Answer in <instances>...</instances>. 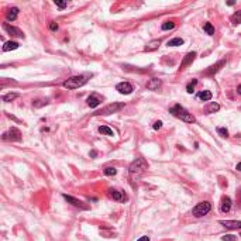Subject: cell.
<instances>
[{"instance_id": "6da1fadb", "label": "cell", "mask_w": 241, "mask_h": 241, "mask_svg": "<svg viewBox=\"0 0 241 241\" xmlns=\"http://www.w3.org/2000/svg\"><path fill=\"white\" fill-rule=\"evenodd\" d=\"M169 113H171L172 116H175L176 118H181L185 123H195V121H196L193 114L189 113V111H187L183 106H181V104H175L174 107H171V109H169Z\"/></svg>"}, {"instance_id": "7a4b0ae2", "label": "cell", "mask_w": 241, "mask_h": 241, "mask_svg": "<svg viewBox=\"0 0 241 241\" xmlns=\"http://www.w3.org/2000/svg\"><path fill=\"white\" fill-rule=\"evenodd\" d=\"M148 169V162L144 158H137L135 161L131 162V165L128 167V172H130L131 176L138 178L140 175H143L145 171Z\"/></svg>"}, {"instance_id": "3957f363", "label": "cell", "mask_w": 241, "mask_h": 241, "mask_svg": "<svg viewBox=\"0 0 241 241\" xmlns=\"http://www.w3.org/2000/svg\"><path fill=\"white\" fill-rule=\"evenodd\" d=\"M87 83V78L85 75H76V76H70L69 79H66L62 83V86L65 89H70V90H74V89H79V87L85 86Z\"/></svg>"}, {"instance_id": "277c9868", "label": "cell", "mask_w": 241, "mask_h": 241, "mask_svg": "<svg viewBox=\"0 0 241 241\" xmlns=\"http://www.w3.org/2000/svg\"><path fill=\"white\" fill-rule=\"evenodd\" d=\"M210 210H211V203L210 202H200V203H198L193 207L192 214H193L195 217H203V216H206Z\"/></svg>"}, {"instance_id": "5b68a950", "label": "cell", "mask_w": 241, "mask_h": 241, "mask_svg": "<svg viewBox=\"0 0 241 241\" xmlns=\"http://www.w3.org/2000/svg\"><path fill=\"white\" fill-rule=\"evenodd\" d=\"M124 107V103H111V104H107L106 107H103L102 110L96 111V116H107V114H111V113H116V111L121 110Z\"/></svg>"}, {"instance_id": "8992f818", "label": "cell", "mask_w": 241, "mask_h": 241, "mask_svg": "<svg viewBox=\"0 0 241 241\" xmlns=\"http://www.w3.org/2000/svg\"><path fill=\"white\" fill-rule=\"evenodd\" d=\"M2 138H3L4 141H21V133L18 128L11 127L7 133H4L3 135H2Z\"/></svg>"}, {"instance_id": "52a82bcc", "label": "cell", "mask_w": 241, "mask_h": 241, "mask_svg": "<svg viewBox=\"0 0 241 241\" xmlns=\"http://www.w3.org/2000/svg\"><path fill=\"white\" fill-rule=\"evenodd\" d=\"M3 30L7 34H10L11 37H17V38H24V34L20 28H17L14 26H10L9 23H3Z\"/></svg>"}, {"instance_id": "ba28073f", "label": "cell", "mask_w": 241, "mask_h": 241, "mask_svg": "<svg viewBox=\"0 0 241 241\" xmlns=\"http://www.w3.org/2000/svg\"><path fill=\"white\" fill-rule=\"evenodd\" d=\"M64 196V199L68 202V203H70L72 206H75V207H79V209H82V210H87L89 209V206H87L85 202H82V200H79V199H75L74 196H69V195H62Z\"/></svg>"}, {"instance_id": "9c48e42d", "label": "cell", "mask_w": 241, "mask_h": 241, "mask_svg": "<svg viewBox=\"0 0 241 241\" xmlns=\"http://www.w3.org/2000/svg\"><path fill=\"white\" fill-rule=\"evenodd\" d=\"M109 196H110L113 200L116 202H124L127 200V196H126V193L121 191H117V189H109Z\"/></svg>"}, {"instance_id": "30bf717a", "label": "cell", "mask_w": 241, "mask_h": 241, "mask_svg": "<svg viewBox=\"0 0 241 241\" xmlns=\"http://www.w3.org/2000/svg\"><path fill=\"white\" fill-rule=\"evenodd\" d=\"M116 90L121 94H130L134 89H133V86H131V83H128V82H120V83H117V86H116Z\"/></svg>"}, {"instance_id": "8fae6325", "label": "cell", "mask_w": 241, "mask_h": 241, "mask_svg": "<svg viewBox=\"0 0 241 241\" xmlns=\"http://www.w3.org/2000/svg\"><path fill=\"white\" fill-rule=\"evenodd\" d=\"M219 223H220L221 226H224L226 228H230V230H240L241 228L240 220H220Z\"/></svg>"}, {"instance_id": "7c38bea8", "label": "cell", "mask_w": 241, "mask_h": 241, "mask_svg": "<svg viewBox=\"0 0 241 241\" xmlns=\"http://www.w3.org/2000/svg\"><path fill=\"white\" fill-rule=\"evenodd\" d=\"M196 55H198V54L195 52V51H192V52H187L186 55H185V57H183V59H182V64H181V70H182V69H185V68H186V66H189V65H191L192 62H193V61H195V58H196Z\"/></svg>"}, {"instance_id": "4fadbf2b", "label": "cell", "mask_w": 241, "mask_h": 241, "mask_svg": "<svg viewBox=\"0 0 241 241\" xmlns=\"http://www.w3.org/2000/svg\"><path fill=\"white\" fill-rule=\"evenodd\" d=\"M161 85H162L161 79H158V78H152V79H150L147 82V89L148 90H158V89L161 87Z\"/></svg>"}, {"instance_id": "5bb4252c", "label": "cell", "mask_w": 241, "mask_h": 241, "mask_svg": "<svg viewBox=\"0 0 241 241\" xmlns=\"http://www.w3.org/2000/svg\"><path fill=\"white\" fill-rule=\"evenodd\" d=\"M231 209V199L228 196H224L221 199V203H220V211L221 213H228Z\"/></svg>"}, {"instance_id": "9a60e30c", "label": "cell", "mask_w": 241, "mask_h": 241, "mask_svg": "<svg viewBox=\"0 0 241 241\" xmlns=\"http://www.w3.org/2000/svg\"><path fill=\"white\" fill-rule=\"evenodd\" d=\"M159 45H161V41H159V40H152V41H150V42H148L147 45L144 47V52H152V51L158 50V48H159Z\"/></svg>"}, {"instance_id": "2e32d148", "label": "cell", "mask_w": 241, "mask_h": 241, "mask_svg": "<svg viewBox=\"0 0 241 241\" xmlns=\"http://www.w3.org/2000/svg\"><path fill=\"white\" fill-rule=\"evenodd\" d=\"M224 65H226V59H223V61H220V62H217L216 65L210 66L207 70H206V72H204V74H206V75H214L216 72H219V70L221 69V66H224Z\"/></svg>"}, {"instance_id": "e0dca14e", "label": "cell", "mask_w": 241, "mask_h": 241, "mask_svg": "<svg viewBox=\"0 0 241 241\" xmlns=\"http://www.w3.org/2000/svg\"><path fill=\"white\" fill-rule=\"evenodd\" d=\"M86 102H87V106L92 107V109H94V107H97V106H100V103H102L100 97H97L96 94H90V96L87 97Z\"/></svg>"}, {"instance_id": "ac0fdd59", "label": "cell", "mask_w": 241, "mask_h": 241, "mask_svg": "<svg viewBox=\"0 0 241 241\" xmlns=\"http://www.w3.org/2000/svg\"><path fill=\"white\" fill-rule=\"evenodd\" d=\"M20 47V44L17 41H6L3 45V52H9V51H14Z\"/></svg>"}, {"instance_id": "d6986e66", "label": "cell", "mask_w": 241, "mask_h": 241, "mask_svg": "<svg viewBox=\"0 0 241 241\" xmlns=\"http://www.w3.org/2000/svg\"><path fill=\"white\" fill-rule=\"evenodd\" d=\"M18 13H20V9H18V7H11L6 14L7 21H14L17 18V16H18Z\"/></svg>"}, {"instance_id": "ffe728a7", "label": "cell", "mask_w": 241, "mask_h": 241, "mask_svg": "<svg viewBox=\"0 0 241 241\" xmlns=\"http://www.w3.org/2000/svg\"><path fill=\"white\" fill-rule=\"evenodd\" d=\"M198 97L200 99V100H203V102H209V100H211L213 94H211L210 90H203V92H200V93L198 94Z\"/></svg>"}, {"instance_id": "44dd1931", "label": "cell", "mask_w": 241, "mask_h": 241, "mask_svg": "<svg viewBox=\"0 0 241 241\" xmlns=\"http://www.w3.org/2000/svg\"><path fill=\"white\" fill-rule=\"evenodd\" d=\"M99 133L103 134V135H109V137H113L114 135V131L110 127H107V126H100L99 127Z\"/></svg>"}, {"instance_id": "7402d4cb", "label": "cell", "mask_w": 241, "mask_h": 241, "mask_svg": "<svg viewBox=\"0 0 241 241\" xmlns=\"http://www.w3.org/2000/svg\"><path fill=\"white\" fill-rule=\"evenodd\" d=\"M231 24L233 26H238V24H241V10H238V11H235L233 16H231Z\"/></svg>"}, {"instance_id": "603a6c76", "label": "cell", "mask_w": 241, "mask_h": 241, "mask_svg": "<svg viewBox=\"0 0 241 241\" xmlns=\"http://www.w3.org/2000/svg\"><path fill=\"white\" fill-rule=\"evenodd\" d=\"M17 97H18V93H7V94H4V96H2V100L4 102V103H10V102H13L14 99H17Z\"/></svg>"}, {"instance_id": "cb8c5ba5", "label": "cell", "mask_w": 241, "mask_h": 241, "mask_svg": "<svg viewBox=\"0 0 241 241\" xmlns=\"http://www.w3.org/2000/svg\"><path fill=\"white\" fill-rule=\"evenodd\" d=\"M182 44H183V40L179 38V37H176V38H172V40L168 41L167 45L168 47H179V45H182Z\"/></svg>"}, {"instance_id": "d4e9b609", "label": "cell", "mask_w": 241, "mask_h": 241, "mask_svg": "<svg viewBox=\"0 0 241 241\" xmlns=\"http://www.w3.org/2000/svg\"><path fill=\"white\" fill-rule=\"evenodd\" d=\"M219 110H220V104L214 103V102H211V103L207 106V109H206L207 113H216V111H219Z\"/></svg>"}, {"instance_id": "484cf974", "label": "cell", "mask_w": 241, "mask_h": 241, "mask_svg": "<svg viewBox=\"0 0 241 241\" xmlns=\"http://www.w3.org/2000/svg\"><path fill=\"white\" fill-rule=\"evenodd\" d=\"M203 30H204V33L207 34V35H214V27L211 26V23H204Z\"/></svg>"}, {"instance_id": "4316f807", "label": "cell", "mask_w": 241, "mask_h": 241, "mask_svg": "<svg viewBox=\"0 0 241 241\" xmlns=\"http://www.w3.org/2000/svg\"><path fill=\"white\" fill-rule=\"evenodd\" d=\"M196 85H198V79H192V82H189V83L186 85V92L187 93H193Z\"/></svg>"}, {"instance_id": "83f0119b", "label": "cell", "mask_w": 241, "mask_h": 241, "mask_svg": "<svg viewBox=\"0 0 241 241\" xmlns=\"http://www.w3.org/2000/svg\"><path fill=\"white\" fill-rule=\"evenodd\" d=\"M104 175H107V176H113V175H116L117 174V169L114 167H107V168H104Z\"/></svg>"}, {"instance_id": "f1b7e54d", "label": "cell", "mask_w": 241, "mask_h": 241, "mask_svg": "<svg viewBox=\"0 0 241 241\" xmlns=\"http://www.w3.org/2000/svg\"><path fill=\"white\" fill-rule=\"evenodd\" d=\"M174 27H175V23H174V21H165V23L162 24V27H161V28H162L164 31H167V30H172Z\"/></svg>"}, {"instance_id": "f546056e", "label": "cell", "mask_w": 241, "mask_h": 241, "mask_svg": "<svg viewBox=\"0 0 241 241\" xmlns=\"http://www.w3.org/2000/svg\"><path fill=\"white\" fill-rule=\"evenodd\" d=\"M217 134L220 137H228V130L226 127H217Z\"/></svg>"}, {"instance_id": "4dcf8cb0", "label": "cell", "mask_w": 241, "mask_h": 241, "mask_svg": "<svg viewBox=\"0 0 241 241\" xmlns=\"http://www.w3.org/2000/svg\"><path fill=\"white\" fill-rule=\"evenodd\" d=\"M221 240H223V241H237V237L233 235V234H226V235L221 237Z\"/></svg>"}, {"instance_id": "1f68e13d", "label": "cell", "mask_w": 241, "mask_h": 241, "mask_svg": "<svg viewBox=\"0 0 241 241\" xmlns=\"http://www.w3.org/2000/svg\"><path fill=\"white\" fill-rule=\"evenodd\" d=\"M152 128H154V130H161V128H162V121H155L154 124H152Z\"/></svg>"}, {"instance_id": "d6a6232c", "label": "cell", "mask_w": 241, "mask_h": 241, "mask_svg": "<svg viewBox=\"0 0 241 241\" xmlns=\"http://www.w3.org/2000/svg\"><path fill=\"white\" fill-rule=\"evenodd\" d=\"M55 4H57L59 9H65V7L68 6V2H58V0H55Z\"/></svg>"}, {"instance_id": "836d02e7", "label": "cell", "mask_w": 241, "mask_h": 241, "mask_svg": "<svg viewBox=\"0 0 241 241\" xmlns=\"http://www.w3.org/2000/svg\"><path fill=\"white\" fill-rule=\"evenodd\" d=\"M48 102L47 100H37V102H34V107H41V106H44V104H47Z\"/></svg>"}, {"instance_id": "e575fe53", "label": "cell", "mask_w": 241, "mask_h": 241, "mask_svg": "<svg viewBox=\"0 0 241 241\" xmlns=\"http://www.w3.org/2000/svg\"><path fill=\"white\" fill-rule=\"evenodd\" d=\"M50 30L51 31H57L58 30V24L55 23V21H51L50 23Z\"/></svg>"}, {"instance_id": "d590c367", "label": "cell", "mask_w": 241, "mask_h": 241, "mask_svg": "<svg viewBox=\"0 0 241 241\" xmlns=\"http://www.w3.org/2000/svg\"><path fill=\"white\" fill-rule=\"evenodd\" d=\"M89 155H90V158H96V157H97V151L92 150L90 152H89Z\"/></svg>"}, {"instance_id": "8d00e7d4", "label": "cell", "mask_w": 241, "mask_h": 241, "mask_svg": "<svg viewBox=\"0 0 241 241\" xmlns=\"http://www.w3.org/2000/svg\"><path fill=\"white\" fill-rule=\"evenodd\" d=\"M137 241H150V238H148L147 235H143V237H140Z\"/></svg>"}, {"instance_id": "74e56055", "label": "cell", "mask_w": 241, "mask_h": 241, "mask_svg": "<svg viewBox=\"0 0 241 241\" xmlns=\"http://www.w3.org/2000/svg\"><path fill=\"white\" fill-rule=\"evenodd\" d=\"M235 169H237L238 172H241V162H238V164H237V167H235Z\"/></svg>"}, {"instance_id": "f35d334b", "label": "cell", "mask_w": 241, "mask_h": 241, "mask_svg": "<svg viewBox=\"0 0 241 241\" xmlns=\"http://www.w3.org/2000/svg\"><path fill=\"white\" fill-rule=\"evenodd\" d=\"M237 93H240V94H241V85L237 87Z\"/></svg>"}]
</instances>
